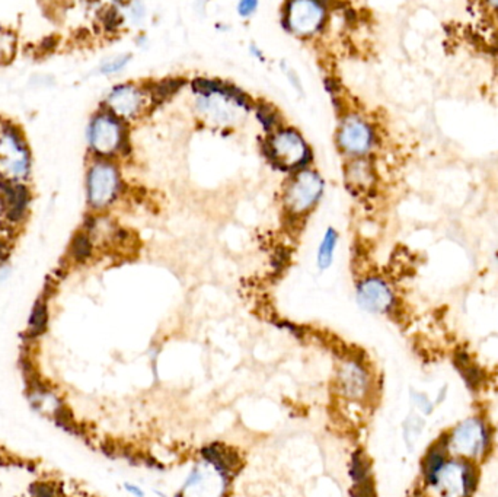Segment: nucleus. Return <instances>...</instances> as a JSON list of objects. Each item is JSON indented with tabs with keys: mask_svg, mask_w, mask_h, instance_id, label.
I'll return each instance as SVG.
<instances>
[{
	"mask_svg": "<svg viewBox=\"0 0 498 497\" xmlns=\"http://www.w3.org/2000/svg\"><path fill=\"white\" fill-rule=\"evenodd\" d=\"M89 143L99 155H112L120 150L124 141L123 127L112 114H99L89 126Z\"/></svg>",
	"mask_w": 498,
	"mask_h": 497,
	"instance_id": "423d86ee",
	"label": "nucleus"
},
{
	"mask_svg": "<svg viewBox=\"0 0 498 497\" xmlns=\"http://www.w3.org/2000/svg\"><path fill=\"white\" fill-rule=\"evenodd\" d=\"M268 152L281 168H300L309 161V148L303 137L293 128H281L272 135Z\"/></svg>",
	"mask_w": 498,
	"mask_h": 497,
	"instance_id": "f03ea898",
	"label": "nucleus"
},
{
	"mask_svg": "<svg viewBox=\"0 0 498 497\" xmlns=\"http://www.w3.org/2000/svg\"><path fill=\"white\" fill-rule=\"evenodd\" d=\"M32 497H56L54 489L47 483H37L31 486Z\"/></svg>",
	"mask_w": 498,
	"mask_h": 497,
	"instance_id": "393cba45",
	"label": "nucleus"
},
{
	"mask_svg": "<svg viewBox=\"0 0 498 497\" xmlns=\"http://www.w3.org/2000/svg\"><path fill=\"white\" fill-rule=\"evenodd\" d=\"M120 190V176L110 162H97L88 175V198L93 207L108 206Z\"/></svg>",
	"mask_w": 498,
	"mask_h": 497,
	"instance_id": "20e7f679",
	"label": "nucleus"
},
{
	"mask_svg": "<svg viewBox=\"0 0 498 497\" xmlns=\"http://www.w3.org/2000/svg\"><path fill=\"white\" fill-rule=\"evenodd\" d=\"M346 178L347 183L353 188H355V190H363V188H367L373 181L372 167L369 165V162H366L363 159L354 161L347 167Z\"/></svg>",
	"mask_w": 498,
	"mask_h": 497,
	"instance_id": "4468645a",
	"label": "nucleus"
},
{
	"mask_svg": "<svg viewBox=\"0 0 498 497\" xmlns=\"http://www.w3.org/2000/svg\"><path fill=\"white\" fill-rule=\"evenodd\" d=\"M322 192L324 181L321 176L313 171L306 170L296 175L286 188L284 203L294 215H302L316 205Z\"/></svg>",
	"mask_w": 498,
	"mask_h": 497,
	"instance_id": "7ed1b4c3",
	"label": "nucleus"
},
{
	"mask_svg": "<svg viewBox=\"0 0 498 497\" xmlns=\"http://www.w3.org/2000/svg\"><path fill=\"white\" fill-rule=\"evenodd\" d=\"M130 58L127 56H121V57H117V58H112V60L106 62L102 67H101V72L105 73V75H112V73H117L120 72V70H123L127 63H128Z\"/></svg>",
	"mask_w": 498,
	"mask_h": 497,
	"instance_id": "5701e85b",
	"label": "nucleus"
},
{
	"mask_svg": "<svg viewBox=\"0 0 498 497\" xmlns=\"http://www.w3.org/2000/svg\"><path fill=\"white\" fill-rule=\"evenodd\" d=\"M353 497H376L375 484L372 478H367L361 483L354 484L353 487Z\"/></svg>",
	"mask_w": 498,
	"mask_h": 497,
	"instance_id": "4be33fe9",
	"label": "nucleus"
},
{
	"mask_svg": "<svg viewBox=\"0 0 498 497\" xmlns=\"http://www.w3.org/2000/svg\"><path fill=\"white\" fill-rule=\"evenodd\" d=\"M182 85V80H165L162 82V84H159L156 88H155V98H159L161 101L168 98L169 95H172V93H175V91L178 88H181Z\"/></svg>",
	"mask_w": 498,
	"mask_h": 497,
	"instance_id": "412c9836",
	"label": "nucleus"
},
{
	"mask_svg": "<svg viewBox=\"0 0 498 497\" xmlns=\"http://www.w3.org/2000/svg\"><path fill=\"white\" fill-rule=\"evenodd\" d=\"M28 200V194L25 188L22 185H16V188H12L8 193V201H9V218L12 219H19L22 216V211L25 209Z\"/></svg>",
	"mask_w": 498,
	"mask_h": 497,
	"instance_id": "6ab92c4d",
	"label": "nucleus"
},
{
	"mask_svg": "<svg viewBox=\"0 0 498 497\" xmlns=\"http://www.w3.org/2000/svg\"><path fill=\"white\" fill-rule=\"evenodd\" d=\"M0 171L9 180H21L29 171V153L15 130H8L0 137Z\"/></svg>",
	"mask_w": 498,
	"mask_h": 497,
	"instance_id": "39448f33",
	"label": "nucleus"
},
{
	"mask_svg": "<svg viewBox=\"0 0 498 497\" xmlns=\"http://www.w3.org/2000/svg\"><path fill=\"white\" fill-rule=\"evenodd\" d=\"M324 21L325 9L321 3L302 0V2H292L286 8V25L300 37L318 32Z\"/></svg>",
	"mask_w": 498,
	"mask_h": 497,
	"instance_id": "6e6552de",
	"label": "nucleus"
},
{
	"mask_svg": "<svg viewBox=\"0 0 498 497\" xmlns=\"http://www.w3.org/2000/svg\"><path fill=\"white\" fill-rule=\"evenodd\" d=\"M124 489H126V492H127V493H130V494L134 496V497H143V496H145L143 490H141L139 486H136V484L126 483V484H124Z\"/></svg>",
	"mask_w": 498,
	"mask_h": 497,
	"instance_id": "cd10ccee",
	"label": "nucleus"
},
{
	"mask_svg": "<svg viewBox=\"0 0 498 497\" xmlns=\"http://www.w3.org/2000/svg\"><path fill=\"white\" fill-rule=\"evenodd\" d=\"M340 393L350 400H363L370 389V378L364 366L355 360L346 362L338 375Z\"/></svg>",
	"mask_w": 498,
	"mask_h": 497,
	"instance_id": "9d476101",
	"label": "nucleus"
},
{
	"mask_svg": "<svg viewBox=\"0 0 498 497\" xmlns=\"http://www.w3.org/2000/svg\"><path fill=\"white\" fill-rule=\"evenodd\" d=\"M449 451V435H443L427 452L423 461V472L427 484L436 487L438 477L442 474V470L447 464L446 455Z\"/></svg>",
	"mask_w": 498,
	"mask_h": 497,
	"instance_id": "f8f14e48",
	"label": "nucleus"
},
{
	"mask_svg": "<svg viewBox=\"0 0 498 497\" xmlns=\"http://www.w3.org/2000/svg\"><path fill=\"white\" fill-rule=\"evenodd\" d=\"M258 120L259 123L264 126L265 130H274V127L277 126V117L274 115V111L268 106H263L258 111Z\"/></svg>",
	"mask_w": 498,
	"mask_h": 497,
	"instance_id": "b1692460",
	"label": "nucleus"
},
{
	"mask_svg": "<svg viewBox=\"0 0 498 497\" xmlns=\"http://www.w3.org/2000/svg\"><path fill=\"white\" fill-rule=\"evenodd\" d=\"M257 8H258V2H255V0H244V2H241L238 5V12L241 16H249L254 14Z\"/></svg>",
	"mask_w": 498,
	"mask_h": 497,
	"instance_id": "a878e982",
	"label": "nucleus"
},
{
	"mask_svg": "<svg viewBox=\"0 0 498 497\" xmlns=\"http://www.w3.org/2000/svg\"><path fill=\"white\" fill-rule=\"evenodd\" d=\"M201 454H203V456L207 459V463L215 467L224 478H226V476H229L230 472L238 470L241 465L239 454L224 445L216 443L207 446L201 451Z\"/></svg>",
	"mask_w": 498,
	"mask_h": 497,
	"instance_id": "ddd939ff",
	"label": "nucleus"
},
{
	"mask_svg": "<svg viewBox=\"0 0 498 497\" xmlns=\"http://www.w3.org/2000/svg\"><path fill=\"white\" fill-rule=\"evenodd\" d=\"M350 476L353 478V483L357 484L367 478H372L370 476V463L364 452L357 451L353 455L351 459V468H350Z\"/></svg>",
	"mask_w": 498,
	"mask_h": 497,
	"instance_id": "a211bd4d",
	"label": "nucleus"
},
{
	"mask_svg": "<svg viewBox=\"0 0 498 497\" xmlns=\"http://www.w3.org/2000/svg\"><path fill=\"white\" fill-rule=\"evenodd\" d=\"M357 302L367 312L388 314L395 306V294L381 277H367L357 285Z\"/></svg>",
	"mask_w": 498,
	"mask_h": 497,
	"instance_id": "1a4fd4ad",
	"label": "nucleus"
},
{
	"mask_svg": "<svg viewBox=\"0 0 498 497\" xmlns=\"http://www.w3.org/2000/svg\"><path fill=\"white\" fill-rule=\"evenodd\" d=\"M490 446L488 428L481 419L473 417L460 423L449 435V449L471 459L482 456Z\"/></svg>",
	"mask_w": 498,
	"mask_h": 497,
	"instance_id": "f257e3e1",
	"label": "nucleus"
},
{
	"mask_svg": "<svg viewBox=\"0 0 498 497\" xmlns=\"http://www.w3.org/2000/svg\"><path fill=\"white\" fill-rule=\"evenodd\" d=\"M414 401L417 407L424 413V414H430L433 410V406L430 404V400L427 398L424 394H414Z\"/></svg>",
	"mask_w": 498,
	"mask_h": 497,
	"instance_id": "bb28decb",
	"label": "nucleus"
},
{
	"mask_svg": "<svg viewBox=\"0 0 498 497\" xmlns=\"http://www.w3.org/2000/svg\"><path fill=\"white\" fill-rule=\"evenodd\" d=\"M91 250L92 245L88 236L78 235L72 244V253L76 257V259H86L91 255Z\"/></svg>",
	"mask_w": 498,
	"mask_h": 497,
	"instance_id": "aec40b11",
	"label": "nucleus"
},
{
	"mask_svg": "<svg viewBox=\"0 0 498 497\" xmlns=\"http://www.w3.org/2000/svg\"><path fill=\"white\" fill-rule=\"evenodd\" d=\"M337 242H338V233L335 232V229L328 228L321 245L318 248V267L321 270H327L332 264Z\"/></svg>",
	"mask_w": 498,
	"mask_h": 497,
	"instance_id": "2eb2a0df",
	"label": "nucleus"
},
{
	"mask_svg": "<svg viewBox=\"0 0 498 497\" xmlns=\"http://www.w3.org/2000/svg\"><path fill=\"white\" fill-rule=\"evenodd\" d=\"M338 143L341 149L353 157H363L375 146L372 126L357 115H348L342 120Z\"/></svg>",
	"mask_w": 498,
	"mask_h": 497,
	"instance_id": "0eeeda50",
	"label": "nucleus"
},
{
	"mask_svg": "<svg viewBox=\"0 0 498 497\" xmlns=\"http://www.w3.org/2000/svg\"><path fill=\"white\" fill-rule=\"evenodd\" d=\"M456 366L458 371L462 373V376L465 378V381L468 384L469 388H478L479 384L482 382V376L478 371V368L472 365V362L468 359L466 354H460V356H456Z\"/></svg>",
	"mask_w": 498,
	"mask_h": 497,
	"instance_id": "f3484780",
	"label": "nucleus"
},
{
	"mask_svg": "<svg viewBox=\"0 0 498 497\" xmlns=\"http://www.w3.org/2000/svg\"><path fill=\"white\" fill-rule=\"evenodd\" d=\"M47 321H49V311H47V305L41 301L35 303L32 314L28 321V333L32 337H37L43 334L47 328Z\"/></svg>",
	"mask_w": 498,
	"mask_h": 497,
	"instance_id": "dca6fc26",
	"label": "nucleus"
},
{
	"mask_svg": "<svg viewBox=\"0 0 498 497\" xmlns=\"http://www.w3.org/2000/svg\"><path fill=\"white\" fill-rule=\"evenodd\" d=\"M106 104L115 115L133 118L143 108V95L133 85H120L111 91Z\"/></svg>",
	"mask_w": 498,
	"mask_h": 497,
	"instance_id": "9b49d317",
	"label": "nucleus"
}]
</instances>
